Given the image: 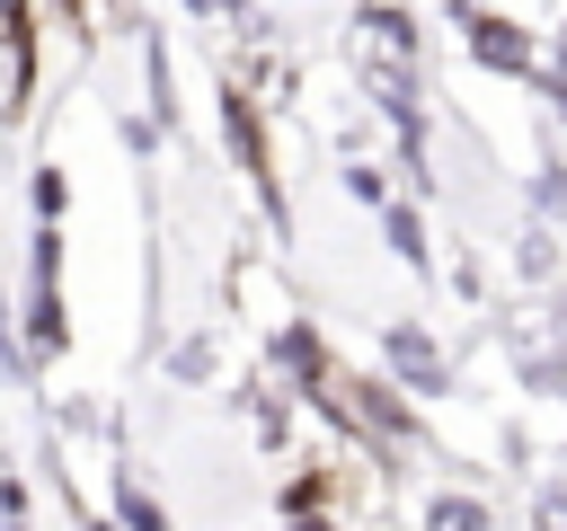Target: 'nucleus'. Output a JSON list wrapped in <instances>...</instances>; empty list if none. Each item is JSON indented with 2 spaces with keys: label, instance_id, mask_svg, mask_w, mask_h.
Wrapping results in <instances>:
<instances>
[{
  "label": "nucleus",
  "instance_id": "nucleus-1",
  "mask_svg": "<svg viewBox=\"0 0 567 531\" xmlns=\"http://www.w3.org/2000/svg\"><path fill=\"white\" fill-rule=\"evenodd\" d=\"M390 363H399L408 389H443V354H434L416 327H390Z\"/></svg>",
  "mask_w": 567,
  "mask_h": 531
},
{
  "label": "nucleus",
  "instance_id": "nucleus-2",
  "mask_svg": "<svg viewBox=\"0 0 567 531\" xmlns=\"http://www.w3.org/2000/svg\"><path fill=\"white\" fill-rule=\"evenodd\" d=\"M470 44H478V62H496V71H523V62H532L523 27H505V18H470Z\"/></svg>",
  "mask_w": 567,
  "mask_h": 531
},
{
  "label": "nucleus",
  "instance_id": "nucleus-3",
  "mask_svg": "<svg viewBox=\"0 0 567 531\" xmlns=\"http://www.w3.org/2000/svg\"><path fill=\"white\" fill-rule=\"evenodd\" d=\"M425 522H434V531H478V522H487V513H478V504H470V496H443V504H434V513H425Z\"/></svg>",
  "mask_w": 567,
  "mask_h": 531
},
{
  "label": "nucleus",
  "instance_id": "nucleus-4",
  "mask_svg": "<svg viewBox=\"0 0 567 531\" xmlns=\"http://www.w3.org/2000/svg\"><path fill=\"white\" fill-rule=\"evenodd\" d=\"M532 389H549V398H567V354H532Z\"/></svg>",
  "mask_w": 567,
  "mask_h": 531
},
{
  "label": "nucleus",
  "instance_id": "nucleus-5",
  "mask_svg": "<svg viewBox=\"0 0 567 531\" xmlns=\"http://www.w3.org/2000/svg\"><path fill=\"white\" fill-rule=\"evenodd\" d=\"M124 522H133V531H168V522H159V504H151V496H142V487H133V496H124Z\"/></svg>",
  "mask_w": 567,
  "mask_h": 531
},
{
  "label": "nucleus",
  "instance_id": "nucleus-6",
  "mask_svg": "<svg viewBox=\"0 0 567 531\" xmlns=\"http://www.w3.org/2000/svg\"><path fill=\"white\" fill-rule=\"evenodd\" d=\"M390 248H399V257H425V239H416V221H408V212H390Z\"/></svg>",
  "mask_w": 567,
  "mask_h": 531
},
{
  "label": "nucleus",
  "instance_id": "nucleus-7",
  "mask_svg": "<svg viewBox=\"0 0 567 531\" xmlns=\"http://www.w3.org/2000/svg\"><path fill=\"white\" fill-rule=\"evenodd\" d=\"M540 531H567V487H549V496H540Z\"/></svg>",
  "mask_w": 567,
  "mask_h": 531
},
{
  "label": "nucleus",
  "instance_id": "nucleus-8",
  "mask_svg": "<svg viewBox=\"0 0 567 531\" xmlns=\"http://www.w3.org/2000/svg\"><path fill=\"white\" fill-rule=\"evenodd\" d=\"M558 80H567V35H558Z\"/></svg>",
  "mask_w": 567,
  "mask_h": 531
}]
</instances>
